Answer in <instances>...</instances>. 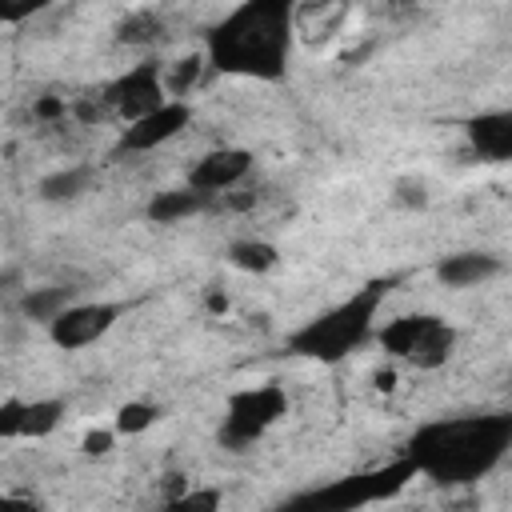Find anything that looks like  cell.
Returning a JSON list of instances; mask_svg holds the SVG:
<instances>
[{
  "mask_svg": "<svg viewBox=\"0 0 512 512\" xmlns=\"http://www.w3.org/2000/svg\"><path fill=\"white\" fill-rule=\"evenodd\" d=\"M292 52V4L252 0L232 8L208 36V56L220 72L276 80Z\"/></svg>",
  "mask_w": 512,
  "mask_h": 512,
  "instance_id": "obj_1",
  "label": "cell"
},
{
  "mask_svg": "<svg viewBox=\"0 0 512 512\" xmlns=\"http://www.w3.org/2000/svg\"><path fill=\"white\" fill-rule=\"evenodd\" d=\"M512 440L508 416H476V420H448L424 428L412 440V468H424L440 480H468L488 472Z\"/></svg>",
  "mask_w": 512,
  "mask_h": 512,
  "instance_id": "obj_2",
  "label": "cell"
},
{
  "mask_svg": "<svg viewBox=\"0 0 512 512\" xmlns=\"http://www.w3.org/2000/svg\"><path fill=\"white\" fill-rule=\"evenodd\" d=\"M384 300V284H368L360 288L356 296L340 300L336 308L312 316L304 328H296L288 336V348L296 356H308V360H320V364H336L344 360L352 348H360L376 324V308Z\"/></svg>",
  "mask_w": 512,
  "mask_h": 512,
  "instance_id": "obj_3",
  "label": "cell"
},
{
  "mask_svg": "<svg viewBox=\"0 0 512 512\" xmlns=\"http://www.w3.org/2000/svg\"><path fill=\"white\" fill-rule=\"evenodd\" d=\"M412 460L404 464H392L388 472H368V476H348L340 484H328V488H316V492H300L296 500H288L280 512H352L376 496H388L396 492L408 476H412Z\"/></svg>",
  "mask_w": 512,
  "mask_h": 512,
  "instance_id": "obj_4",
  "label": "cell"
},
{
  "mask_svg": "<svg viewBox=\"0 0 512 512\" xmlns=\"http://www.w3.org/2000/svg\"><path fill=\"white\" fill-rule=\"evenodd\" d=\"M288 408V396L280 392V384H256V388H244L228 400V416H224V428H220V440L232 444V448H244L248 440H256L268 424H276Z\"/></svg>",
  "mask_w": 512,
  "mask_h": 512,
  "instance_id": "obj_5",
  "label": "cell"
},
{
  "mask_svg": "<svg viewBox=\"0 0 512 512\" xmlns=\"http://www.w3.org/2000/svg\"><path fill=\"white\" fill-rule=\"evenodd\" d=\"M100 100H104L108 112H116L124 124H132V120L156 112V108L168 100L160 64H136V68H128L124 76H116V80L104 88Z\"/></svg>",
  "mask_w": 512,
  "mask_h": 512,
  "instance_id": "obj_6",
  "label": "cell"
},
{
  "mask_svg": "<svg viewBox=\"0 0 512 512\" xmlns=\"http://www.w3.org/2000/svg\"><path fill=\"white\" fill-rule=\"evenodd\" d=\"M124 304H108V300H88V304H72L64 308L52 324H48V336L56 348L64 352H76V348H88L96 344L116 320H120Z\"/></svg>",
  "mask_w": 512,
  "mask_h": 512,
  "instance_id": "obj_7",
  "label": "cell"
},
{
  "mask_svg": "<svg viewBox=\"0 0 512 512\" xmlns=\"http://www.w3.org/2000/svg\"><path fill=\"white\" fill-rule=\"evenodd\" d=\"M188 120H192L188 100H164L156 112H148V116L124 124V132H120V140H116V152H152V148L176 140V136L188 128Z\"/></svg>",
  "mask_w": 512,
  "mask_h": 512,
  "instance_id": "obj_8",
  "label": "cell"
},
{
  "mask_svg": "<svg viewBox=\"0 0 512 512\" xmlns=\"http://www.w3.org/2000/svg\"><path fill=\"white\" fill-rule=\"evenodd\" d=\"M248 172H252V152L248 148H216V152L196 160V168L188 172V188L216 200V196L232 192Z\"/></svg>",
  "mask_w": 512,
  "mask_h": 512,
  "instance_id": "obj_9",
  "label": "cell"
},
{
  "mask_svg": "<svg viewBox=\"0 0 512 512\" xmlns=\"http://www.w3.org/2000/svg\"><path fill=\"white\" fill-rule=\"evenodd\" d=\"M352 8L340 0H320V4H292V40L300 36L304 44H328L332 36L344 32Z\"/></svg>",
  "mask_w": 512,
  "mask_h": 512,
  "instance_id": "obj_10",
  "label": "cell"
},
{
  "mask_svg": "<svg viewBox=\"0 0 512 512\" xmlns=\"http://www.w3.org/2000/svg\"><path fill=\"white\" fill-rule=\"evenodd\" d=\"M504 272V260L496 252H452L436 264V280L448 288H472Z\"/></svg>",
  "mask_w": 512,
  "mask_h": 512,
  "instance_id": "obj_11",
  "label": "cell"
},
{
  "mask_svg": "<svg viewBox=\"0 0 512 512\" xmlns=\"http://www.w3.org/2000/svg\"><path fill=\"white\" fill-rule=\"evenodd\" d=\"M468 140L476 148V156L484 160H508L512 156V112L496 108V112H480L468 120Z\"/></svg>",
  "mask_w": 512,
  "mask_h": 512,
  "instance_id": "obj_12",
  "label": "cell"
},
{
  "mask_svg": "<svg viewBox=\"0 0 512 512\" xmlns=\"http://www.w3.org/2000/svg\"><path fill=\"white\" fill-rule=\"evenodd\" d=\"M208 204H212V200H208L204 192H196V188H168V192H156V196L148 200L144 216H148L152 224H176V220H188V216L204 212Z\"/></svg>",
  "mask_w": 512,
  "mask_h": 512,
  "instance_id": "obj_13",
  "label": "cell"
},
{
  "mask_svg": "<svg viewBox=\"0 0 512 512\" xmlns=\"http://www.w3.org/2000/svg\"><path fill=\"white\" fill-rule=\"evenodd\" d=\"M92 180H96V172H92L88 164H72V168L48 172V176L36 184V192H40V200H48V204H64V200L84 196V192L92 188Z\"/></svg>",
  "mask_w": 512,
  "mask_h": 512,
  "instance_id": "obj_14",
  "label": "cell"
},
{
  "mask_svg": "<svg viewBox=\"0 0 512 512\" xmlns=\"http://www.w3.org/2000/svg\"><path fill=\"white\" fill-rule=\"evenodd\" d=\"M452 348H456V332L436 316L432 324H428V332L416 340V348L408 352V360L416 364V368H424V372H432V368H440V364H448V356H452Z\"/></svg>",
  "mask_w": 512,
  "mask_h": 512,
  "instance_id": "obj_15",
  "label": "cell"
},
{
  "mask_svg": "<svg viewBox=\"0 0 512 512\" xmlns=\"http://www.w3.org/2000/svg\"><path fill=\"white\" fill-rule=\"evenodd\" d=\"M76 300H72V288H64V284H44V288H28L24 296H20V312L28 316V320H44V324H52L64 308H72Z\"/></svg>",
  "mask_w": 512,
  "mask_h": 512,
  "instance_id": "obj_16",
  "label": "cell"
},
{
  "mask_svg": "<svg viewBox=\"0 0 512 512\" xmlns=\"http://www.w3.org/2000/svg\"><path fill=\"white\" fill-rule=\"evenodd\" d=\"M64 420V400L44 396V400H24V424H20V440H44L56 432V424Z\"/></svg>",
  "mask_w": 512,
  "mask_h": 512,
  "instance_id": "obj_17",
  "label": "cell"
},
{
  "mask_svg": "<svg viewBox=\"0 0 512 512\" xmlns=\"http://www.w3.org/2000/svg\"><path fill=\"white\" fill-rule=\"evenodd\" d=\"M228 264L232 268H240V272H272L276 264H280V252L268 244V240H256V236H248V240H232L228 244Z\"/></svg>",
  "mask_w": 512,
  "mask_h": 512,
  "instance_id": "obj_18",
  "label": "cell"
},
{
  "mask_svg": "<svg viewBox=\"0 0 512 512\" xmlns=\"http://www.w3.org/2000/svg\"><path fill=\"white\" fill-rule=\"evenodd\" d=\"M432 320H436V316H400V320L384 324V328H380V344H384V352L408 360V352L416 348V340L428 332Z\"/></svg>",
  "mask_w": 512,
  "mask_h": 512,
  "instance_id": "obj_19",
  "label": "cell"
},
{
  "mask_svg": "<svg viewBox=\"0 0 512 512\" xmlns=\"http://www.w3.org/2000/svg\"><path fill=\"white\" fill-rule=\"evenodd\" d=\"M156 420H160V408L148 404V400H128V404L116 408V432H120V436H140V432H148Z\"/></svg>",
  "mask_w": 512,
  "mask_h": 512,
  "instance_id": "obj_20",
  "label": "cell"
},
{
  "mask_svg": "<svg viewBox=\"0 0 512 512\" xmlns=\"http://www.w3.org/2000/svg\"><path fill=\"white\" fill-rule=\"evenodd\" d=\"M224 492L220 488H184L168 500V512H220Z\"/></svg>",
  "mask_w": 512,
  "mask_h": 512,
  "instance_id": "obj_21",
  "label": "cell"
},
{
  "mask_svg": "<svg viewBox=\"0 0 512 512\" xmlns=\"http://www.w3.org/2000/svg\"><path fill=\"white\" fill-rule=\"evenodd\" d=\"M196 76H200V56H184V60H176V76H164V84L172 88V100H184L188 88L196 84Z\"/></svg>",
  "mask_w": 512,
  "mask_h": 512,
  "instance_id": "obj_22",
  "label": "cell"
},
{
  "mask_svg": "<svg viewBox=\"0 0 512 512\" xmlns=\"http://www.w3.org/2000/svg\"><path fill=\"white\" fill-rule=\"evenodd\" d=\"M20 424H24V400H16V396L0 400V436L20 440Z\"/></svg>",
  "mask_w": 512,
  "mask_h": 512,
  "instance_id": "obj_23",
  "label": "cell"
},
{
  "mask_svg": "<svg viewBox=\"0 0 512 512\" xmlns=\"http://www.w3.org/2000/svg\"><path fill=\"white\" fill-rule=\"evenodd\" d=\"M112 440H116V432H108V428H92V432H84L80 448H84V456H104V452L112 448Z\"/></svg>",
  "mask_w": 512,
  "mask_h": 512,
  "instance_id": "obj_24",
  "label": "cell"
},
{
  "mask_svg": "<svg viewBox=\"0 0 512 512\" xmlns=\"http://www.w3.org/2000/svg\"><path fill=\"white\" fill-rule=\"evenodd\" d=\"M36 12H40V4H32V0H24V4H0V20L4 24H20V20L36 16Z\"/></svg>",
  "mask_w": 512,
  "mask_h": 512,
  "instance_id": "obj_25",
  "label": "cell"
},
{
  "mask_svg": "<svg viewBox=\"0 0 512 512\" xmlns=\"http://www.w3.org/2000/svg\"><path fill=\"white\" fill-rule=\"evenodd\" d=\"M68 112V104L60 100V96H44V100H36V116L40 120H60Z\"/></svg>",
  "mask_w": 512,
  "mask_h": 512,
  "instance_id": "obj_26",
  "label": "cell"
},
{
  "mask_svg": "<svg viewBox=\"0 0 512 512\" xmlns=\"http://www.w3.org/2000/svg\"><path fill=\"white\" fill-rule=\"evenodd\" d=\"M400 200H404V204H428L424 184H400Z\"/></svg>",
  "mask_w": 512,
  "mask_h": 512,
  "instance_id": "obj_27",
  "label": "cell"
},
{
  "mask_svg": "<svg viewBox=\"0 0 512 512\" xmlns=\"http://www.w3.org/2000/svg\"><path fill=\"white\" fill-rule=\"evenodd\" d=\"M0 512H36L28 500H16V496H0Z\"/></svg>",
  "mask_w": 512,
  "mask_h": 512,
  "instance_id": "obj_28",
  "label": "cell"
}]
</instances>
